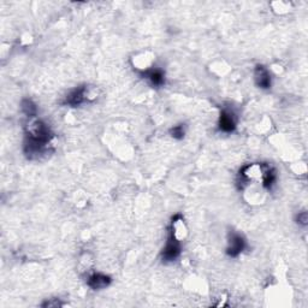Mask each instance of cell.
Returning a JSON list of instances; mask_svg holds the SVG:
<instances>
[{
    "mask_svg": "<svg viewBox=\"0 0 308 308\" xmlns=\"http://www.w3.org/2000/svg\"><path fill=\"white\" fill-rule=\"evenodd\" d=\"M98 98V89L93 86H83L70 92L65 98V104L69 106H80L86 101H93Z\"/></svg>",
    "mask_w": 308,
    "mask_h": 308,
    "instance_id": "cell-1",
    "label": "cell"
},
{
    "mask_svg": "<svg viewBox=\"0 0 308 308\" xmlns=\"http://www.w3.org/2000/svg\"><path fill=\"white\" fill-rule=\"evenodd\" d=\"M181 254V241L175 239L172 235H169L168 242H166L165 248L163 249V260L165 263H171L175 261L176 259L180 257Z\"/></svg>",
    "mask_w": 308,
    "mask_h": 308,
    "instance_id": "cell-2",
    "label": "cell"
},
{
    "mask_svg": "<svg viewBox=\"0 0 308 308\" xmlns=\"http://www.w3.org/2000/svg\"><path fill=\"white\" fill-rule=\"evenodd\" d=\"M246 248V241L245 239L239 234H231L229 239V246L226 248V253L230 257L236 258L245 251Z\"/></svg>",
    "mask_w": 308,
    "mask_h": 308,
    "instance_id": "cell-3",
    "label": "cell"
},
{
    "mask_svg": "<svg viewBox=\"0 0 308 308\" xmlns=\"http://www.w3.org/2000/svg\"><path fill=\"white\" fill-rule=\"evenodd\" d=\"M187 234H188V229L186 223H184V219L182 218V215L176 214L174 218H172L170 235L174 236L175 239L178 240V241H182V240L187 236Z\"/></svg>",
    "mask_w": 308,
    "mask_h": 308,
    "instance_id": "cell-4",
    "label": "cell"
},
{
    "mask_svg": "<svg viewBox=\"0 0 308 308\" xmlns=\"http://www.w3.org/2000/svg\"><path fill=\"white\" fill-rule=\"evenodd\" d=\"M236 128V118L233 111L224 110L219 117V129L224 132H233Z\"/></svg>",
    "mask_w": 308,
    "mask_h": 308,
    "instance_id": "cell-5",
    "label": "cell"
},
{
    "mask_svg": "<svg viewBox=\"0 0 308 308\" xmlns=\"http://www.w3.org/2000/svg\"><path fill=\"white\" fill-rule=\"evenodd\" d=\"M255 83L259 88L269 89L271 87V75L270 71L263 65H258L254 72Z\"/></svg>",
    "mask_w": 308,
    "mask_h": 308,
    "instance_id": "cell-6",
    "label": "cell"
},
{
    "mask_svg": "<svg viewBox=\"0 0 308 308\" xmlns=\"http://www.w3.org/2000/svg\"><path fill=\"white\" fill-rule=\"evenodd\" d=\"M111 283V278L104 273H93L88 277L87 284L94 290H101V289L107 288Z\"/></svg>",
    "mask_w": 308,
    "mask_h": 308,
    "instance_id": "cell-7",
    "label": "cell"
},
{
    "mask_svg": "<svg viewBox=\"0 0 308 308\" xmlns=\"http://www.w3.org/2000/svg\"><path fill=\"white\" fill-rule=\"evenodd\" d=\"M142 76H144V79L148 80L152 86H156V87H160L165 83L164 72L159 69H149L148 71L143 72Z\"/></svg>",
    "mask_w": 308,
    "mask_h": 308,
    "instance_id": "cell-8",
    "label": "cell"
},
{
    "mask_svg": "<svg viewBox=\"0 0 308 308\" xmlns=\"http://www.w3.org/2000/svg\"><path fill=\"white\" fill-rule=\"evenodd\" d=\"M22 111L26 113L27 117H29V118H34V117L36 116V112H38V109H36L35 104H34L32 100L26 99L22 101Z\"/></svg>",
    "mask_w": 308,
    "mask_h": 308,
    "instance_id": "cell-9",
    "label": "cell"
},
{
    "mask_svg": "<svg viewBox=\"0 0 308 308\" xmlns=\"http://www.w3.org/2000/svg\"><path fill=\"white\" fill-rule=\"evenodd\" d=\"M171 136L174 138H177V140H181V138L184 137V134H186V130H184L183 125H176L170 130Z\"/></svg>",
    "mask_w": 308,
    "mask_h": 308,
    "instance_id": "cell-10",
    "label": "cell"
},
{
    "mask_svg": "<svg viewBox=\"0 0 308 308\" xmlns=\"http://www.w3.org/2000/svg\"><path fill=\"white\" fill-rule=\"evenodd\" d=\"M307 221H308V217H307V212H300L297 215V223L300 224V225L306 226L307 225Z\"/></svg>",
    "mask_w": 308,
    "mask_h": 308,
    "instance_id": "cell-11",
    "label": "cell"
},
{
    "mask_svg": "<svg viewBox=\"0 0 308 308\" xmlns=\"http://www.w3.org/2000/svg\"><path fill=\"white\" fill-rule=\"evenodd\" d=\"M60 306H63V303H61L58 298H52V300L47 301V302L42 303V307H60Z\"/></svg>",
    "mask_w": 308,
    "mask_h": 308,
    "instance_id": "cell-12",
    "label": "cell"
}]
</instances>
